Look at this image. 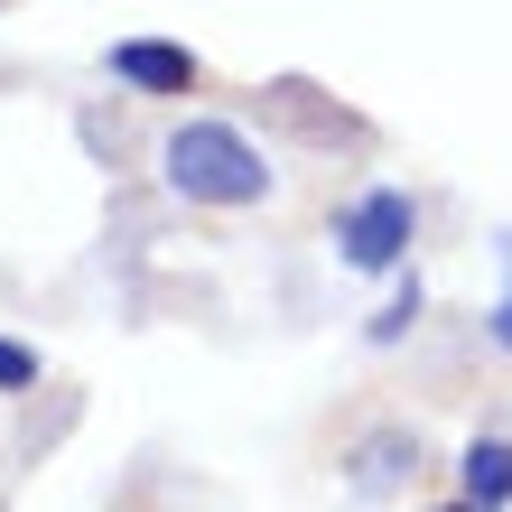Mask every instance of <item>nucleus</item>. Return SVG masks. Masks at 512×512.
I'll list each match as a JSON object with an SVG mask.
<instances>
[{"mask_svg":"<svg viewBox=\"0 0 512 512\" xmlns=\"http://www.w3.org/2000/svg\"><path fill=\"white\" fill-rule=\"evenodd\" d=\"M159 168H168V187L187 196V205H261L270 196L261 149L233 122H177L168 149H159Z\"/></svg>","mask_w":512,"mask_h":512,"instance_id":"obj_1","label":"nucleus"},{"mask_svg":"<svg viewBox=\"0 0 512 512\" xmlns=\"http://www.w3.org/2000/svg\"><path fill=\"white\" fill-rule=\"evenodd\" d=\"M410 233H419L410 187H373V196H354V205H345V224H336L345 270H391V261L410 252Z\"/></svg>","mask_w":512,"mask_h":512,"instance_id":"obj_2","label":"nucleus"},{"mask_svg":"<svg viewBox=\"0 0 512 512\" xmlns=\"http://www.w3.org/2000/svg\"><path fill=\"white\" fill-rule=\"evenodd\" d=\"M112 75H122L131 94H196V56L168 47V38H122L112 47Z\"/></svg>","mask_w":512,"mask_h":512,"instance_id":"obj_3","label":"nucleus"},{"mask_svg":"<svg viewBox=\"0 0 512 512\" xmlns=\"http://www.w3.org/2000/svg\"><path fill=\"white\" fill-rule=\"evenodd\" d=\"M457 475H466V494L485 503V512H503V503H512V438H475Z\"/></svg>","mask_w":512,"mask_h":512,"instance_id":"obj_4","label":"nucleus"},{"mask_svg":"<svg viewBox=\"0 0 512 512\" xmlns=\"http://www.w3.org/2000/svg\"><path fill=\"white\" fill-rule=\"evenodd\" d=\"M401 457H419V438H373L364 457H354V485H364V494H382L391 475H401Z\"/></svg>","mask_w":512,"mask_h":512,"instance_id":"obj_5","label":"nucleus"},{"mask_svg":"<svg viewBox=\"0 0 512 512\" xmlns=\"http://www.w3.org/2000/svg\"><path fill=\"white\" fill-rule=\"evenodd\" d=\"M28 382H38V354H28V345H10V336H0V391H28Z\"/></svg>","mask_w":512,"mask_h":512,"instance_id":"obj_6","label":"nucleus"},{"mask_svg":"<svg viewBox=\"0 0 512 512\" xmlns=\"http://www.w3.org/2000/svg\"><path fill=\"white\" fill-rule=\"evenodd\" d=\"M410 317H419V280H410V289H401V298H391V308L373 317V345H391V336H401V326H410Z\"/></svg>","mask_w":512,"mask_h":512,"instance_id":"obj_7","label":"nucleus"},{"mask_svg":"<svg viewBox=\"0 0 512 512\" xmlns=\"http://www.w3.org/2000/svg\"><path fill=\"white\" fill-rule=\"evenodd\" d=\"M494 336H503V345H512V298H503V308H494Z\"/></svg>","mask_w":512,"mask_h":512,"instance_id":"obj_8","label":"nucleus"},{"mask_svg":"<svg viewBox=\"0 0 512 512\" xmlns=\"http://www.w3.org/2000/svg\"><path fill=\"white\" fill-rule=\"evenodd\" d=\"M429 512H485V503H475V494H457V503H429Z\"/></svg>","mask_w":512,"mask_h":512,"instance_id":"obj_9","label":"nucleus"}]
</instances>
